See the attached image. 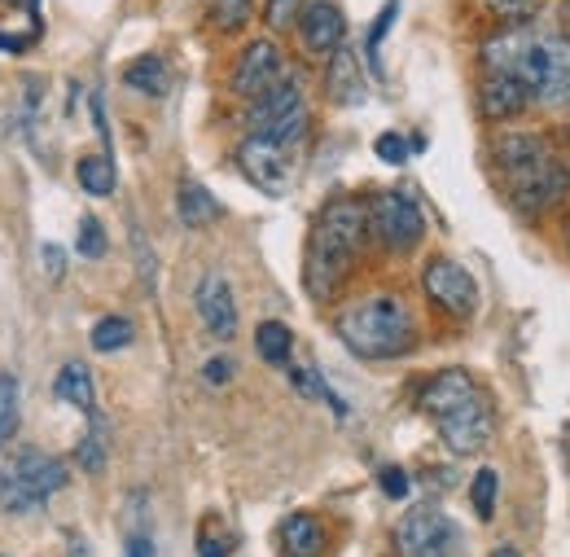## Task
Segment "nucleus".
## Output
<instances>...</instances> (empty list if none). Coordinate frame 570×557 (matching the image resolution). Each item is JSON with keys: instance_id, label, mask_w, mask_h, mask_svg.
I'll return each mask as SVG.
<instances>
[{"instance_id": "1", "label": "nucleus", "mask_w": 570, "mask_h": 557, "mask_svg": "<svg viewBox=\"0 0 570 557\" xmlns=\"http://www.w3.org/2000/svg\"><path fill=\"white\" fill-rule=\"evenodd\" d=\"M483 70L518 75L540 106H570V40L535 36L527 22H509L479 49Z\"/></svg>"}, {"instance_id": "2", "label": "nucleus", "mask_w": 570, "mask_h": 557, "mask_svg": "<svg viewBox=\"0 0 570 557\" xmlns=\"http://www.w3.org/2000/svg\"><path fill=\"white\" fill-rule=\"evenodd\" d=\"M368 207L356 198H338L316 215L307 233V255H303V285L316 303H330L343 294V285L356 273L360 255L368 246Z\"/></svg>"}, {"instance_id": "3", "label": "nucleus", "mask_w": 570, "mask_h": 557, "mask_svg": "<svg viewBox=\"0 0 570 557\" xmlns=\"http://www.w3.org/2000/svg\"><path fill=\"white\" fill-rule=\"evenodd\" d=\"M417 409L434 421L439 439L456 457H474L497 434V409L492 395L474 382L470 369H439L417 387Z\"/></svg>"}, {"instance_id": "4", "label": "nucleus", "mask_w": 570, "mask_h": 557, "mask_svg": "<svg viewBox=\"0 0 570 557\" xmlns=\"http://www.w3.org/2000/svg\"><path fill=\"white\" fill-rule=\"evenodd\" d=\"M492 163L509 189V203L522 215H540L562 203L570 189V167L535 137V133H504L492 140Z\"/></svg>"}, {"instance_id": "5", "label": "nucleus", "mask_w": 570, "mask_h": 557, "mask_svg": "<svg viewBox=\"0 0 570 557\" xmlns=\"http://www.w3.org/2000/svg\"><path fill=\"white\" fill-rule=\"evenodd\" d=\"M334 330L360 360H400L417 348V321L400 294H368L343 307Z\"/></svg>"}, {"instance_id": "6", "label": "nucleus", "mask_w": 570, "mask_h": 557, "mask_svg": "<svg viewBox=\"0 0 570 557\" xmlns=\"http://www.w3.org/2000/svg\"><path fill=\"white\" fill-rule=\"evenodd\" d=\"M67 479H71L67 461L45 457L36 448L9 457V466L0 470V514H31V509L49 505L67 488Z\"/></svg>"}, {"instance_id": "7", "label": "nucleus", "mask_w": 570, "mask_h": 557, "mask_svg": "<svg viewBox=\"0 0 570 557\" xmlns=\"http://www.w3.org/2000/svg\"><path fill=\"white\" fill-rule=\"evenodd\" d=\"M246 128H250L255 137L277 140L285 149H298L303 137H307V128H312V119H307V97H303L298 79H285L273 92L255 97V106L246 110Z\"/></svg>"}, {"instance_id": "8", "label": "nucleus", "mask_w": 570, "mask_h": 557, "mask_svg": "<svg viewBox=\"0 0 570 557\" xmlns=\"http://www.w3.org/2000/svg\"><path fill=\"white\" fill-rule=\"evenodd\" d=\"M461 527L439 505H413L395 522V557H461Z\"/></svg>"}, {"instance_id": "9", "label": "nucleus", "mask_w": 570, "mask_h": 557, "mask_svg": "<svg viewBox=\"0 0 570 557\" xmlns=\"http://www.w3.org/2000/svg\"><path fill=\"white\" fill-rule=\"evenodd\" d=\"M368 233L391 251V255H409L413 246H422L426 237V215L422 207L400 194V189H382L373 203H368Z\"/></svg>"}, {"instance_id": "10", "label": "nucleus", "mask_w": 570, "mask_h": 557, "mask_svg": "<svg viewBox=\"0 0 570 557\" xmlns=\"http://www.w3.org/2000/svg\"><path fill=\"white\" fill-rule=\"evenodd\" d=\"M237 167L246 172V180L255 189H264L273 198L289 194V185H294V149L268 137H255V133L237 145Z\"/></svg>"}, {"instance_id": "11", "label": "nucleus", "mask_w": 570, "mask_h": 557, "mask_svg": "<svg viewBox=\"0 0 570 557\" xmlns=\"http://www.w3.org/2000/svg\"><path fill=\"white\" fill-rule=\"evenodd\" d=\"M422 290H426V299L439 312H448L456 321H470L474 307H479V285H474V277L456 260H448V255H434L426 268H422Z\"/></svg>"}, {"instance_id": "12", "label": "nucleus", "mask_w": 570, "mask_h": 557, "mask_svg": "<svg viewBox=\"0 0 570 557\" xmlns=\"http://www.w3.org/2000/svg\"><path fill=\"white\" fill-rule=\"evenodd\" d=\"M285 79H289V67H285L277 40H250L242 49L237 67H233V92L246 97V101H255V97L273 92L277 84H285Z\"/></svg>"}, {"instance_id": "13", "label": "nucleus", "mask_w": 570, "mask_h": 557, "mask_svg": "<svg viewBox=\"0 0 570 557\" xmlns=\"http://www.w3.org/2000/svg\"><path fill=\"white\" fill-rule=\"evenodd\" d=\"M294 31H298L303 53L330 58V53H338L343 40H347V18H343V9H338L334 0H307V9H303V18H298Z\"/></svg>"}, {"instance_id": "14", "label": "nucleus", "mask_w": 570, "mask_h": 557, "mask_svg": "<svg viewBox=\"0 0 570 557\" xmlns=\"http://www.w3.org/2000/svg\"><path fill=\"white\" fill-rule=\"evenodd\" d=\"M194 307H198V321H203V330H207L212 339L228 343V339L237 334V299H233V285L219 277V273L198 281Z\"/></svg>"}, {"instance_id": "15", "label": "nucleus", "mask_w": 570, "mask_h": 557, "mask_svg": "<svg viewBox=\"0 0 570 557\" xmlns=\"http://www.w3.org/2000/svg\"><path fill=\"white\" fill-rule=\"evenodd\" d=\"M531 101H535V97H531V88H527L518 75L488 70V75H483V84H479V110H483V119H492V124L522 115Z\"/></svg>"}, {"instance_id": "16", "label": "nucleus", "mask_w": 570, "mask_h": 557, "mask_svg": "<svg viewBox=\"0 0 570 557\" xmlns=\"http://www.w3.org/2000/svg\"><path fill=\"white\" fill-rule=\"evenodd\" d=\"M277 545L285 557H321L330 549V531L316 514H289L277 531Z\"/></svg>"}, {"instance_id": "17", "label": "nucleus", "mask_w": 570, "mask_h": 557, "mask_svg": "<svg viewBox=\"0 0 570 557\" xmlns=\"http://www.w3.org/2000/svg\"><path fill=\"white\" fill-rule=\"evenodd\" d=\"M325 92H330L334 106H360V101H364V75L356 70V58L347 53V45H343L338 53H330Z\"/></svg>"}, {"instance_id": "18", "label": "nucleus", "mask_w": 570, "mask_h": 557, "mask_svg": "<svg viewBox=\"0 0 570 557\" xmlns=\"http://www.w3.org/2000/svg\"><path fill=\"white\" fill-rule=\"evenodd\" d=\"M176 215H180L185 228H207V224L219 219V203H215V194L203 180L185 176V180L176 185Z\"/></svg>"}, {"instance_id": "19", "label": "nucleus", "mask_w": 570, "mask_h": 557, "mask_svg": "<svg viewBox=\"0 0 570 557\" xmlns=\"http://www.w3.org/2000/svg\"><path fill=\"white\" fill-rule=\"evenodd\" d=\"M53 395H58L62 404L79 409V413H97L92 373H88V364H83V360H71V364H62V373H58V382H53Z\"/></svg>"}, {"instance_id": "20", "label": "nucleus", "mask_w": 570, "mask_h": 557, "mask_svg": "<svg viewBox=\"0 0 570 557\" xmlns=\"http://www.w3.org/2000/svg\"><path fill=\"white\" fill-rule=\"evenodd\" d=\"M124 84L137 88V92H145V97H167L171 75H167V62H163L158 53H145V58H137V62H128Z\"/></svg>"}, {"instance_id": "21", "label": "nucleus", "mask_w": 570, "mask_h": 557, "mask_svg": "<svg viewBox=\"0 0 570 557\" xmlns=\"http://www.w3.org/2000/svg\"><path fill=\"white\" fill-rule=\"evenodd\" d=\"M75 180H79L83 194L110 198V194H115V163H110V154H83V158L75 163Z\"/></svg>"}, {"instance_id": "22", "label": "nucleus", "mask_w": 570, "mask_h": 557, "mask_svg": "<svg viewBox=\"0 0 570 557\" xmlns=\"http://www.w3.org/2000/svg\"><path fill=\"white\" fill-rule=\"evenodd\" d=\"M106 452H110V443H106V421L97 418V413H88V434L79 439L75 461H79L88 475H97V470H106Z\"/></svg>"}, {"instance_id": "23", "label": "nucleus", "mask_w": 570, "mask_h": 557, "mask_svg": "<svg viewBox=\"0 0 570 557\" xmlns=\"http://www.w3.org/2000/svg\"><path fill=\"white\" fill-rule=\"evenodd\" d=\"M255 351L268 360V364H289V351H294V334L282 321H264L255 330Z\"/></svg>"}, {"instance_id": "24", "label": "nucleus", "mask_w": 570, "mask_h": 557, "mask_svg": "<svg viewBox=\"0 0 570 557\" xmlns=\"http://www.w3.org/2000/svg\"><path fill=\"white\" fill-rule=\"evenodd\" d=\"M132 339H137V330H132L128 316H101V321L92 325V351H101V355L124 351Z\"/></svg>"}, {"instance_id": "25", "label": "nucleus", "mask_w": 570, "mask_h": 557, "mask_svg": "<svg viewBox=\"0 0 570 557\" xmlns=\"http://www.w3.org/2000/svg\"><path fill=\"white\" fill-rule=\"evenodd\" d=\"M395 18H400V0H386V4H382V13H377V18H373V27H368L364 53H368V70H373V75H382V45H386V31L395 27Z\"/></svg>"}, {"instance_id": "26", "label": "nucleus", "mask_w": 570, "mask_h": 557, "mask_svg": "<svg viewBox=\"0 0 570 557\" xmlns=\"http://www.w3.org/2000/svg\"><path fill=\"white\" fill-rule=\"evenodd\" d=\"M233 549H237V536L219 518H207L198 527V557H228Z\"/></svg>"}, {"instance_id": "27", "label": "nucleus", "mask_w": 570, "mask_h": 557, "mask_svg": "<svg viewBox=\"0 0 570 557\" xmlns=\"http://www.w3.org/2000/svg\"><path fill=\"white\" fill-rule=\"evenodd\" d=\"M75 251H79L83 260H106V251H110V237H106V228H101V219H97V215H83V219H79V233H75Z\"/></svg>"}, {"instance_id": "28", "label": "nucleus", "mask_w": 570, "mask_h": 557, "mask_svg": "<svg viewBox=\"0 0 570 557\" xmlns=\"http://www.w3.org/2000/svg\"><path fill=\"white\" fill-rule=\"evenodd\" d=\"M13 426H18V378L0 369V448L13 439Z\"/></svg>"}, {"instance_id": "29", "label": "nucleus", "mask_w": 570, "mask_h": 557, "mask_svg": "<svg viewBox=\"0 0 570 557\" xmlns=\"http://www.w3.org/2000/svg\"><path fill=\"white\" fill-rule=\"evenodd\" d=\"M470 500H474V514L488 522L492 514H497V470H479L474 475V483H470Z\"/></svg>"}, {"instance_id": "30", "label": "nucleus", "mask_w": 570, "mask_h": 557, "mask_svg": "<svg viewBox=\"0 0 570 557\" xmlns=\"http://www.w3.org/2000/svg\"><path fill=\"white\" fill-rule=\"evenodd\" d=\"M255 13V0H215V27L219 31H242Z\"/></svg>"}, {"instance_id": "31", "label": "nucleus", "mask_w": 570, "mask_h": 557, "mask_svg": "<svg viewBox=\"0 0 570 557\" xmlns=\"http://www.w3.org/2000/svg\"><path fill=\"white\" fill-rule=\"evenodd\" d=\"M303 9H307V0H268L264 18H268L273 31H294L298 18H303Z\"/></svg>"}, {"instance_id": "32", "label": "nucleus", "mask_w": 570, "mask_h": 557, "mask_svg": "<svg viewBox=\"0 0 570 557\" xmlns=\"http://www.w3.org/2000/svg\"><path fill=\"white\" fill-rule=\"evenodd\" d=\"M483 4H488V13H497L500 22H527V18L540 13L544 0H483Z\"/></svg>"}, {"instance_id": "33", "label": "nucleus", "mask_w": 570, "mask_h": 557, "mask_svg": "<svg viewBox=\"0 0 570 557\" xmlns=\"http://www.w3.org/2000/svg\"><path fill=\"white\" fill-rule=\"evenodd\" d=\"M373 154H377L386 167H400V163L409 158V140L400 137V133H382V137L373 140Z\"/></svg>"}, {"instance_id": "34", "label": "nucleus", "mask_w": 570, "mask_h": 557, "mask_svg": "<svg viewBox=\"0 0 570 557\" xmlns=\"http://www.w3.org/2000/svg\"><path fill=\"white\" fill-rule=\"evenodd\" d=\"M40 264H45L49 281L67 277V255H62V246H58V242H45V246H40Z\"/></svg>"}, {"instance_id": "35", "label": "nucleus", "mask_w": 570, "mask_h": 557, "mask_svg": "<svg viewBox=\"0 0 570 557\" xmlns=\"http://www.w3.org/2000/svg\"><path fill=\"white\" fill-rule=\"evenodd\" d=\"M377 483H382V491H386L391 500H404V496H409V475H404L400 466H386V470L377 475Z\"/></svg>"}, {"instance_id": "36", "label": "nucleus", "mask_w": 570, "mask_h": 557, "mask_svg": "<svg viewBox=\"0 0 570 557\" xmlns=\"http://www.w3.org/2000/svg\"><path fill=\"white\" fill-rule=\"evenodd\" d=\"M203 378H207L212 387H224V382L233 378V364H228L224 355H215V360H207V369H203Z\"/></svg>"}, {"instance_id": "37", "label": "nucleus", "mask_w": 570, "mask_h": 557, "mask_svg": "<svg viewBox=\"0 0 570 557\" xmlns=\"http://www.w3.org/2000/svg\"><path fill=\"white\" fill-rule=\"evenodd\" d=\"M124 557H158V554H154V540H149L145 531H137V536L128 540V549H124Z\"/></svg>"}, {"instance_id": "38", "label": "nucleus", "mask_w": 570, "mask_h": 557, "mask_svg": "<svg viewBox=\"0 0 570 557\" xmlns=\"http://www.w3.org/2000/svg\"><path fill=\"white\" fill-rule=\"evenodd\" d=\"M0 4H18V9H27V13L36 18V4H40V0H0Z\"/></svg>"}, {"instance_id": "39", "label": "nucleus", "mask_w": 570, "mask_h": 557, "mask_svg": "<svg viewBox=\"0 0 570 557\" xmlns=\"http://www.w3.org/2000/svg\"><path fill=\"white\" fill-rule=\"evenodd\" d=\"M492 557H522V554H518L513 545H500V549H492Z\"/></svg>"}, {"instance_id": "40", "label": "nucleus", "mask_w": 570, "mask_h": 557, "mask_svg": "<svg viewBox=\"0 0 570 557\" xmlns=\"http://www.w3.org/2000/svg\"><path fill=\"white\" fill-rule=\"evenodd\" d=\"M567 246H570V224H567Z\"/></svg>"}, {"instance_id": "41", "label": "nucleus", "mask_w": 570, "mask_h": 557, "mask_svg": "<svg viewBox=\"0 0 570 557\" xmlns=\"http://www.w3.org/2000/svg\"><path fill=\"white\" fill-rule=\"evenodd\" d=\"M567 452H570V439H567Z\"/></svg>"}]
</instances>
